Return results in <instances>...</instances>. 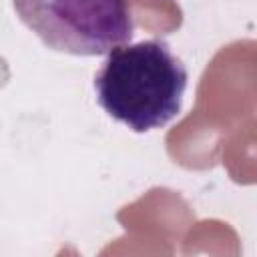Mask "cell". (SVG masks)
<instances>
[{"instance_id":"7a4b0ae2","label":"cell","mask_w":257,"mask_h":257,"mask_svg":"<svg viewBox=\"0 0 257 257\" xmlns=\"http://www.w3.org/2000/svg\"><path fill=\"white\" fill-rule=\"evenodd\" d=\"M18 18L56 52L100 56L131 42L126 0H12Z\"/></svg>"},{"instance_id":"6da1fadb","label":"cell","mask_w":257,"mask_h":257,"mask_svg":"<svg viewBox=\"0 0 257 257\" xmlns=\"http://www.w3.org/2000/svg\"><path fill=\"white\" fill-rule=\"evenodd\" d=\"M187 66L163 38L126 42L106 52L94 74L102 110L133 133L163 128L183 108Z\"/></svg>"}]
</instances>
